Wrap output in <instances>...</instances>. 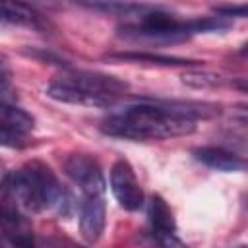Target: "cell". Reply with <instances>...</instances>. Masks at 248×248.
<instances>
[{
	"label": "cell",
	"instance_id": "cell-13",
	"mask_svg": "<svg viewBox=\"0 0 248 248\" xmlns=\"http://www.w3.org/2000/svg\"><path fill=\"white\" fill-rule=\"evenodd\" d=\"M149 223L151 234H174L176 223L169 203L161 196H153L149 203Z\"/></svg>",
	"mask_w": 248,
	"mask_h": 248
},
{
	"label": "cell",
	"instance_id": "cell-12",
	"mask_svg": "<svg viewBox=\"0 0 248 248\" xmlns=\"http://www.w3.org/2000/svg\"><path fill=\"white\" fill-rule=\"evenodd\" d=\"M2 21L14 23V25H25L37 31L48 29V19H45L37 10L25 4H19V2H6L2 6Z\"/></svg>",
	"mask_w": 248,
	"mask_h": 248
},
{
	"label": "cell",
	"instance_id": "cell-10",
	"mask_svg": "<svg viewBox=\"0 0 248 248\" xmlns=\"http://www.w3.org/2000/svg\"><path fill=\"white\" fill-rule=\"evenodd\" d=\"M194 157L205 167L221 172H248V159L223 147H198L194 149Z\"/></svg>",
	"mask_w": 248,
	"mask_h": 248
},
{
	"label": "cell",
	"instance_id": "cell-2",
	"mask_svg": "<svg viewBox=\"0 0 248 248\" xmlns=\"http://www.w3.org/2000/svg\"><path fill=\"white\" fill-rule=\"evenodd\" d=\"M4 188L12 194L17 205L31 213L56 211L64 215L72 202L50 167L41 161H29L21 169L6 174Z\"/></svg>",
	"mask_w": 248,
	"mask_h": 248
},
{
	"label": "cell",
	"instance_id": "cell-16",
	"mask_svg": "<svg viewBox=\"0 0 248 248\" xmlns=\"http://www.w3.org/2000/svg\"><path fill=\"white\" fill-rule=\"evenodd\" d=\"M155 248H188L176 234H151Z\"/></svg>",
	"mask_w": 248,
	"mask_h": 248
},
{
	"label": "cell",
	"instance_id": "cell-18",
	"mask_svg": "<svg viewBox=\"0 0 248 248\" xmlns=\"http://www.w3.org/2000/svg\"><path fill=\"white\" fill-rule=\"evenodd\" d=\"M238 54H240L242 58H246V60H248V43L240 46V50H238Z\"/></svg>",
	"mask_w": 248,
	"mask_h": 248
},
{
	"label": "cell",
	"instance_id": "cell-11",
	"mask_svg": "<svg viewBox=\"0 0 248 248\" xmlns=\"http://www.w3.org/2000/svg\"><path fill=\"white\" fill-rule=\"evenodd\" d=\"M108 60H118V62H136V64H149V66H165V68H194L202 66L203 62L200 60H190V58H178V56H163V54H153V52H110L107 54Z\"/></svg>",
	"mask_w": 248,
	"mask_h": 248
},
{
	"label": "cell",
	"instance_id": "cell-7",
	"mask_svg": "<svg viewBox=\"0 0 248 248\" xmlns=\"http://www.w3.org/2000/svg\"><path fill=\"white\" fill-rule=\"evenodd\" d=\"M64 81L78 85L89 93H97V95H105V97H112V99H116L118 95L128 91L126 81H122L114 76L97 74V72H74V74H68L64 78Z\"/></svg>",
	"mask_w": 248,
	"mask_h": 248
},
{
	"label": "cell",
	"instance_id": "cell-3",
	"mask_svg": "<svg viewBox=\"0 0 248 248\" xmlns=\"http://www.w3.org/2000/svg\"><path fill=\"white\" fill-rule=\"evenodd\" d=\"M64 172L81 190L83 196H103L105 176L99 163L85 153H72L64 161Z\"/></svg>",
	"mask_w": 248,
	"mask_h": 248
},
{
	"label": "cell",
	"instance_id": "cell-8",
	"mask_svg": "<svg viewBox=\"0 0 248 248\" xmlns=\"http://www.w3.org/2000/svg\"><path fill=\"white\" fill-rule=\"evenodd\" d=\"M46 97L60 101V103H70V105H83V107H110L116 103L112 97L89 93L78 85H72L68 81H52L46 87Z\"/></svg>",
	"mask_w": 248,
	"mask_h": 248
},
{
	"label": "cell",
	"instance_id": "cell-14",
	"mask_svg": "<svg viewBox=\"0 0 248 248\" xmlns=\"http://www.w3.org/2000/svg\"><path fill=\"white\" fill-rule=\"evenodd\" d=\"M182 81L190 87H217L223 83V78L211 72H186L182 76Z\"/></svg>",
	"mask_w": 248,
	"mask_h": 248
},
{
	"label": "cell",
	"instance_id": "cell-5",
	"mask_svg": "<svg viewBox=\"0 0 248 248\" xmlns=\"http://www.w3.org/2000/svg\"><path fill=\"white\" fill-rule=\"evenodd\" d=\"M2 229L12 248H37L31 227L19 215L17 203L6 188H2Z\"/></svg>",
	"mask_w": 248,
	"mask_h": 248
},
{
	"label": "cell",
	"instance_id": "cell-15",
	"mask_svg": "<svg viewBox=\"0 0 248 248\" xmlns=\"http://www.w3.org/2000/svg\"><path fill=\"white\" fill-rule=\"evenodd\" d=\"M213 12L223 17H248V4H227V6H213Z\"/></svg>",
	"mask_w": 248,
	"mask_h": 248
},
{
	"label": "cell",
	"instance_id": "cell-9",
	"mask_svg": "<svg viewBox=\"0 0 248 248\" xmlns=\"http://www.w3.org/2000/svg\"><path fill=\"white\" fill-rule=\"evenodd\" d=\"M107 207L103 196H83L79 205V231L87 242H97L105 229Z\"/></svg>",
	"mask_w": 248,
	"mask_h": 248
},
{
	"label": "cell",
	"instance_id": "cell-4",
	"mask_svg": "<svg viewBox=\"0 0 248 248\" xmlns=\"http://www.w3.org/2000/svg\"><path fill=\"white\" fill-rule=\"evenodd\" d=\"M110 190L120 207L126 211H138L143 205V192L132 165L126 159L114 161L110 167Z\"/></svg>",
	"mask_w": 248,
	"mask_h": 248
},
{
	"label": "cell",
	"instance_id": "cell-1",
	"mask_svg": "<svg viewBox=\"0 0 248 248\" xmlns=\"http://www.w3.org/2000/svg\"><path fill=\"white\" fill-rule=\"evenodd\" d=\"M196 130V120L170 112L153 99H143L138 105L124 108L103 120L101 132L124 140H167L188 136Z\"/></svg>",
	"mask_w": 248,
	"mask_h": 248
},
{
	"label": "cell",
	"instance_id": "cell-6",
	"mask_svg": "<svg viewBox=\"0 0 248 248\" xmlns=\"http://www.w3.org/2000/svg\"><path fill=\"white\" fill-rule=\"evenodd\" d=\"M33 128L35 120L29 112L6 101L2 103V143L6 147H23Z\"/></svg>",
	"mask_w": 248,
	"mask_h": 248
},
{
	"label": "cell",
	"instance_id": "cell-17",
	"mask_svg": "<svg viewBox=\"0 0 248 248\" xmlns=\"http://www.w3.org/2000/svg\"><path fill=\"white\" fill-rule=\"evenodd\" d=\"M232 87L248 95V78H240V79H234V81H232Z\"/></svg>",
	"mask_w": 248,
	"mask_h": 248
}]
</instances>
